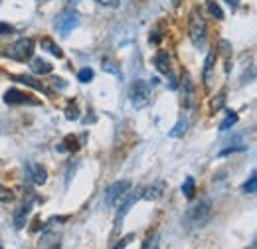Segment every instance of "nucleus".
<instances>
[{
  "label": "nucleus",
  "instance_id": "aec40b11",
  "mask_svg": "<svg viewBox=\"0 0 257 249\" xmlns=\"http://www.w3.org/2000/svg\"><path fill=\"white\" fill-rule=\"evenodd\" d=\"M103 71H107V73H113L115 77H123V73H121V69H119V65L117 62H113V60H109V58H105L103 60Z\"/></svg>",
  "mask_w": 257,
  "mask_h": 249
},
{
  "label": "nucleus",
  "instance_id": "dca6fc26",
  "mask_svg": "<svg viewBox=\"0 0 257 249\" xmlns=\"http://www.w3.org/2000/svg\"><path fill=\"white\" fill-rule=\"evenodd\" d=\"M186 131H188V119H186V117H180L178 123L172 127V131H170L168 135H170L172 139H180V137L186 135Z\"/></svg>",
  "mask_w": 257,
  "mask_h": 249
},
{
  "label": "nucleus",
  "instance_id": "c9c22d12",
  "mask_svg": "<svg viewBox=\"0 0 257 249\" xmlns=\"http://www.w3.org/2000/svg\"><path fill=\"white\" fill-rule=\"evenodd\" d=\"M225 2H227L231 8H237V4H239V0H225Z\"/></svg>",
  "mask_w": 257,
  "mask_h": 249
},
{
  "label": "nucleus",
  "instance_id": "bb28decb",
  "mask_svg": "<svg viewBox=\"0 0 257 249\" xmlns=\"http://www.w3.org/2000/svg\"><path fill=\"white\" fill-rule=\"evenodd\" d=\"M208 10H210V14H212L214 18H218V20L224 18V12H222V8H220L216 2H208Z\"/></svg>",
  "mask_w": 257,
  "mask_h": 249
},
{
  "label": "nucleus",
  "instance_id": "b1692460",
  "mask_svg": "<svg viewBox=\"0 0 257 249\" xmlns=\"http://www.w3.org/2000/svg\"><path fill=\"white\" fill-rule=\"evenodd\" d=\"M77 117H79L77 103H75V101H71V103L67 105V109H65V119H67V121H77Z\"/></svg>",
  "mask_w": 257,
  "mask_h": 249
},
{
  "label": "nucleus",
  "instance_id": "39448f33",
  "mask_svg": "<svg viewBox=\"0 0 257 249\" xmlns=\"http://www.w3.org/2000/svg\"><path fill=\"white\" fill-rule=\"evenodd\" d=\"M34 54V40L32 38H22L18 42H14L10 48H8V58L16 60V62H26L30 60Z\"/></svg>",
  "mask_w": 257,
  "mask_h": 249
},
{
  "label": "nucleus",
  "instance_id": "20e7f679",
  "mask_svg": "<svg viewBox=\"0 0 257 249\" xmlns=\"http://www.w3.org/2000/svg\"><path fill=\"white\" fill-rule=\"evenodd\" d=\"M131 182L128 180H117L105 190V206L107 208H117L121 204V200L127 196Z\"/></svg>",
  "mask_w": 257,
  "mask_h": 249
},
{
  "label": "nucleus",
  "instance_id": "473e14b6",
  "mask_svg": "<svg viewBox=\"0 0 257 249\" xmlns=\"http://www.w3.org/2000/svg\"><path fill=\"white\" fill-rule=\"evenodd\" d=\"M97 2H101L103 6H117L119 4V0H97Z\"/></svg>",
  "mask_w": 257,
  "mask_h": 249
},
{
  "label": "nucleus",
  "instance_id": "a211bd4d",
  "mask_svg": "<svg viewBox=\"0 0 257 249\" xmlns=\"http://www.w3.org/2000/svg\"><path fill=\"white\" fill-rule=\"evenodd\" d=\"M42 50L50 52V54H52V56H56L58 60H62V58H64V52H62V48H60L58 44H54L52 40H48V38H46V40H42Z\"/></svg>",
  "mask_w": 257,
  "mask_h": 249
},
{
  "label": "nucleus",
  "instance_id": "ddd939ff",
  "mask_svg": "<svg viewBox=\"0 0 257 249\" xmlns=\"http://www.w3.org/2000/svg\"><path fill=\"white\" fill-rule=\"evenodd\" d=\"M162 192H164V184H162V182H157V184H153V186L143 188V198H147V200H159L162 196Z\"/></svg>",
  "mask_w": 257,
  "mask_h": 249
},
{
  "label": "nucleus",
  "instance_id": "0eeeda50",
  "mask_svg": "<svg viewBox=\"0 0 257 249\" xmlns=\"http://www.w3.org/2000/svg\"><path fill=\"white\" fill-rule=\"evenodd\" d=\"M139 198H143V188H137V192H131L127 196L121 200V204H119V212H117V218H115V229L123 223V219H125V216L128 214V210L133 208V204L139 200Z\"/></svg>",
  "mask_w": 257,
  "mask_h": 249
},
{
  "label": "nucleus",
  "instance_id": "4be33fe9",
  "mask_svg": "<svg viewBox=\"0 0 257 249\" xmlns=\"http://www.w3.org/2000/svg\"><path fill=\"white\" fill-rule=\"evenodd\" d=\"M225 95H227V91H225V89H222L220 93L212 99V103H210V109H212V111H220V109L224 107V105H225Z\"/></svg>",
  "mask_w": 257,
  "mask_h": 249
},
{
  "label": "nucleus",
  "instance_id": "f8f14e48",
  "mask_svg": "<svg viewBox=\"0 0 257 249\" xmlns=\"http://www.w3.org/2000/svg\"><path fill=\"white\" fill-rule=\"evenodd\" d=\"M30 67H32V71L36 73V75H48V73L52 71V63L46 62V60H42V58L32 60Z\"/></svg>",
  "mask_w": 257,
  "mask_h": 249
},
{
  "label": "nucleus",
  "instance_id": "393cba45",
  "mask_svg": "<svg viewBox=\"0 0 257 249\" xmlns=\"http://www.w3.org/2000/svg\"><path fill=\"white\" fill-rule=\"evenodd\" d=\"M255 190H257V176H255V172L247 178V182L243 184V192L245 194H255Z\"/></svg>",
  "mask_w": 257,
  "mask_h": 249
},
{
  "label": "nucleus",
  "instance_id": "f03ea898",
  "mask_svg": "<svg viewBox=\"0 0 257 249\" xmlns=\"http://www.w3.org/2000/svg\"><path fill=\"white\" fill-rule=\"evenodd\" d=\"M206 22H204V18H202V14L198 12V10H192V14H190V26H188V36H190V42H192L194 48H198V50H202V48H206Z\"/></svg>",
  "mask_w": 257,
  "mask_h": 249
},
{
  "label": "nucleus",
  "instance_id": "412c9836",
  "mask_svg": "<svg viewBox=\"0 0 257 249\" xmlns=\"http://www.w3.org/2000/svg\"><path fill=\"white\" fill-rule=\"evenodd\" d=\"M182 194H184L188 200L194 198V194H196V182H194L192 176H188V178L184 180V184H182Z\"/></svg>",
  "mask_w": 257,
  "mask_h": 249
},
{
  "label": "nucleus",
  "instance_id": "423d86ee",
  "mask_svg": "<svg viewBox=\"0 0 257 249\" xmlns=\"http://www.w3.org/2000/svg\"><path fill=\"white\" fill-rule=\"evenodd\" d=\"M77 26H79V16H77V12H73L69 8L64 10L56 20V30L60 32L62 36H69Z\"/></svg>",
  "mask_w": 257,
  "mask_h": 249
},
{
  "label": "nucleus",
  "instance_id": "7ed1b4c3",
  "mask_svg": "<svg viewBox=\"0 0 257 249\" xmlns=\"http://www.w3.org/2000/svg\"><path fill=\"white\" fill-rule=\"evenodd\" d=\"M128 99H131V103H133L135 109H145V107H149V103H151V99H153L151 83L137 79V81L131 85V89H128Z\"/></svg>",
  "mask_w": 257,
  "mask_h": 249
},
{
  "label": "nucleus",
  "instance_id": "6ab92c4d",
  "mask_svg": "<svg viewBox=\"0 0 257 249\" xmlns=\"http://www.w3.org/2000/svg\"><path fill=\"white\" fill-rule=\"evenodd\" d=\"M235 123H237V113H235V111H225L224 121L220 123V131L224 133V131H227V129H231Z\"/></svg>",
  "mask_w": 257,
  "mask_h": 249
},
{
  "label": "nucleus",
  "instance_id": "9d476101",
  "mask_svg": "<svg viewBox=\"0 0 257 249\" xmlns=\"http://www.w3.org/2000/svg\"><path fill=\"white\" fill-rule=\"evenodd\" d=\"M30 210H32V202H26V204H22V206L14 212L12 221H14V227H16V229H22V227L26 225V219L30 216Z\"/></svg>",
  "mask_w": 257,
  "mask_h": 249
},
{
  "label": "nucleus",
  "instance_id": "5701e85b",
  "mask_svg": "<svg viewBox=\"0 0 257 249\" xmlns=\"http://www.w3.org/2000/svg\"><path fill=\"white\" fill-rule=\"evenodd\" d=\"M93 69L91 67H81L79 71H77V79H79V83H89L91 79H93Z\"/></svg>",
  "mask_w": 257,
  "mask_h": 249
},
{
  "label": "nucleus",
  "instance_id": "e433bc0d",
  "mask_svg": "<svg viewBox=\"0 0 257 249\" xmlns=\"http://www.w3.org/2000/svg\"><path fill=\"white\" fill-rule=\"evenodd\" d=\"M46 2H48V0H46Z\"/></svg>",
  "mask_w": 257,
  "mask_h": 249
},
{
  "label": "nucleus",
  "instance_id": "c756f323",
  "mask_svg": "<svg viewBox=\"0 0 257 249\" xmlns=\"http://www.w3.org/2000/svg\"><path fill=\"white\" fill-rule=\"evenodd\" d=\"M14 28L10 26V24H6V22H0V36H6V34H12Z\"/></svg>",
  "mask_w": 257,
  "mask_h": 249
},
{
  "label": "nucleus",
  "instance_id": "f257e3e1",
  "mask_svg": "<svg viewBox=\"0 0 257 249\" xmlns=\"http://www.w3.org/2000/svg\"><path fill=\"white\" fill-rule=\"evenodd\" d=\"M210 218H212V200H202L184 214L182 225L186 231H194V229L204 227L210 221Z\"/></svg>",
  "mask_w": 257,
  "mask_h": 249
},
{
  "label": "nucleus",
  "instance_id": "c85d7f7f",
  "mask_svg": "<svg viewBox=\"0 0 257 249\" xmlns=\"http://www.w3.org/2000/svg\"><path fill=\"white\" fill-rule=\"evenodd\" d=\"M166 75H168V89H172V91H176V89H178V83H176V77H174V75H172L170 71H168Z\"/></svg>",
  "mask_w": 257,
  "mask_h": 249
},
{
  "label": "nucleus",
  "instance_id": "a878e982",
  "mask_svg": "<svg viewBox=\"0 0 257 249\" xmlns=\"http://www.w3.org/2000/svg\"><path fill=\"white\" fill-rule=\"evenodd\" d=\"M12 200H14V192H12L10 188H6L4 184H0V202L8 204V202H12Z\"/></svg>",
  "mask_w": 257,
  "mask_h": 249
},
{
  "label": "nucleus",
  "instance_id": "1a4fd4ad",
  "mask_svg": "<svg viewBox=\"0 0 257 249\" xmlns=\"http://www.w3.org/2000/svg\"><path fill=\"white\" fill-rule=\"evenodd\" d=\"M26 176H28V180L36 184V186H42V184H46V180H48V172H46V168L42 166V164H36V162H28L26 164Z\"/></svg>",
  "mask_w": 257,
  "mask_h": 249
},
{
  "label": "nucleus",
  "instance_id": "9b49d317",
  "mask_svg": "<svg viewBox=\"0 0 257 249\" xmlns=\"http://www.w3.org/2000/svg\"><path fill=\"white\" fill-rule=\"evenodd\" d=\"M216 56H218V52L210 50L206 54V60H204V85L206 87L210 85V79H212V71H214V65H216Z\"/></svg>",
  "mask_w": 257,
  "mask_h": 249
},
{
  "label": "nucleus",
  "instance_id": "72a5a7b5",
  "mask_svg": "<svg viewBox=\"0 0 257 249\" xmlns=\"http://www.w3.org/2000/svg\"><path fill=\"white\" fill-rule=\"evenodd\" d=\"M131 239H133V235H127V237H123V239H121V243H117L115 247H125L128 241H131Z\"/></svg>",
  "mask_w": 257,
  "mask_h": 249
},
{
  "label": "nucleus",
  "instance_id": "cd10ccee",
  "mask_svg": "<svg viewBox=\"0 0 257 249\" xmlns=\"http://www.w3.org/2000/svg\"><path fill=\"white\" fill-rule=\"evenodd\" d=\"M239 151H245V147H227L224 151H220L218 156H227V155H231V153H239Z\"/></svg>",
  "mask_w": 257,
  "mask_h": 249
},
{
  "label": "nucleus",
  "instance_id": "7c9ffc66",
  "mask_svg": "<svg viewBox=\"0 0 257 249\" xmlns=\"http://www.w3.org/2000/svg\"><path fill=\"white\" fill-rule=\"evenodd\" d=\"M157 239H159V237H157V235H153V237H149V239H147V241H145V243H143V249L157 247Z\"/></svg>",
  "mask_w": 257,
  "mask_h": 249
},
{
  "label": "nucleus",
  "instance_id": "2eb2a0df",
  "mask_svg": "<svg viewBox=\"0 0 257 249\" xmlns=\"http://www.w3.org/2000/svg\"><path fill=\"white\" fill-rule=\"evenodd\" d=\"M12 79L14 81H20V83H26L28 87H32V89H36V91H42V93H48V89L42 85V83H38L36 79H32V77H28V75H12Z\"/></svg>",
  "mask_w": 257,
  "mask_h": 249
},
{
  "label": "nucleus",
  "instance_id": "f704fd0d",
  "mask_svg": "<svg viewBox=\"0 0 257 249\" xmlns=\"http://www.w3.org/2000/svg\"><path fill=\"white\" fill-rule=\"evenodd\" d=\"M161 42V36L159 34H151V44H159Z\"/></svg>",
  "mask_w": 257,
  "mask_h": 249
},
{
  "label": "nucleus",
  "instance_id": "2f4dec72",
  "mask_svg": "<svg viewBox=\"0 0 257 249\" xmlns=\"http://www.w3.org/2000/svg\"><path fill=\"white\" fill-rule=\"evenodd\" d=\"M56 87H60V89H65V81L64 79H58V77H54V81H52Z\"/></svg>",
  "mask_w": 257,
  "mask_h": 249
},
{
  "label": "nucleus",
  "instance_id": "f3484780",
  "mask_svg": "<svg viewBox=\"0 0 257 249\" xmlns=\"http://www.w3.org/2000/svg\"><path fill=\"white\" fill-rule=\"evenodd\" d=\"M194 105V85H192V79L186 75L184 77V107L190 109Z\"/></svg>",
  "mask_w": 257,
  "mask_h": 249
},
{
  "label": "nucleus",
  "instance_id": "4468645a",
  "mask_svg": "<svg viewBox=\"0 0 257 249\" xmlns=\"http://www.w3.org/2000/svg\"><path fill=\"white\" fill-rule=\"evenodd\" d=\"M155 65H157V69L161 71V73H168L170 71V58H168V54L166 52H159L157 56H155Z\"/></svg>",
  "mask_w": 257,
  "mask_h": 249
},
{
  "label": "nucleus",
  "instance_id": "6e6552de",
  "mask_svg": "<svg viewBox=\"0 0 257 249\" xmlns=\"http://www.w3.org/2000/svg\"><path fill=\"white\" fill-rule=\"evenodd\" d=\"M4 103L6 105H38V101L32 95L24 93L20 89H14V87L4 93Z\"/></svg>",
  "mask_w": 257,
  "mask_h": 249
}]
</instances>
